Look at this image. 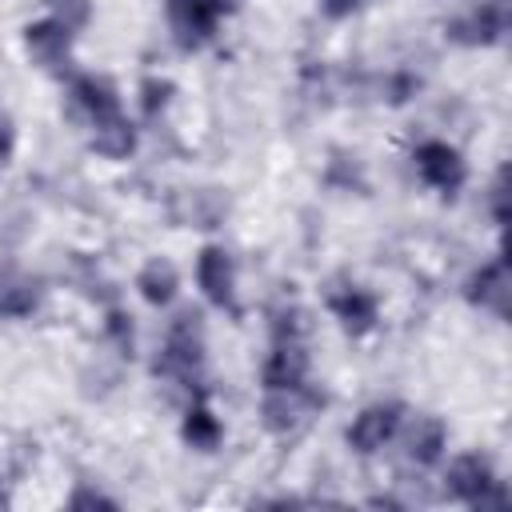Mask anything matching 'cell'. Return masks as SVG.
Listing matches in <instances>:
<instances>
[{"label": "cell", "instance_id": "obj_1", "mask_svg": "<svg viewBox=\"0 0 512 512\" xmlns=\"http://www.w3.org/2000/svg\"><path fill=\"white\" fill-rule=\"evenodd\" d=\"M200 368H204V324L196 312H180L164 332L156 372H164L172 380H196Z\"/></svg>", "mask_w": 512, "mask_h": 512}, {"label": "cell", "instance_id": "obj_2", "mask_svg": "<svg viewBox=\"0 0 512 512\" xmlns=\"http://www.w3.org/2000/svg\"><path fill=\"white\" fill-rule=\"evenodd\" d=\"M220 16H224V0H164L168 32L184 52L208 44L220 28Z\"/></svg>", "mask_w": 512, "mask_h": 512}, {"label": "cell", "instance_id": "obj_3", "mask_svg": "<svg viewBox=\"0 0 512 512\" xmlns=\"http://www.w3.org/2000/svg\"><path fill=\"white\" fill-rule=\"evenodd\" d=\"M320 404L324 400L308 384H296V388H264L260 416H264V428L272 436H292V432H300L316 416Z\"/></svg>", "mask_w": 512, "mask_h": 512}, {"label": "cell", "instance_id": "obj_4", "mask_svg": "<svg viewBox=\"0 0 512 512\" xmlns=\"http://www.w3.org/2000/svg\"><path fill=\"white\" fill-rule=\"evenodd\" d=\"M400 428H404V404H396V400H376V404H368V408H360V412L352 416L344 440H348L352 452L372 456V452H380L384 444H392V440L400 436Z\"/></svg>", "mask_w": 512, "mask_h": 512}, {"label": "cell", "instance_id": "obj_5", "mask_svg": "<svg viewBox=\"0 0 512 512\" xmlns=\"http://www.w3.org/2000/svg\"><path fill=\"white\" fill-rule=\"evenodd\" d=\"M412 168H416V176H420L428 188H436V192H444V196L460 192L464 180H468V160H464V152H460L456 144H448V140H424V144H416Z\"/></svg>", "mask_w": 512, "mask_h": 512}, {"label": "cell", "instance_id": "obj_6", "mask_svg": "<svg viewBox=\"0 0 512 512\" xmlns=\"http://www.w3.org/2000/svg\"><path fill=\"white\" fill-rule=\"evenodd\" d=\"M196 288L212 308H236V260L224 244H204L196 252Z\"/></svg>", "mask_w": 512, "mask_h": 512}, {"label": "cell", "instance_id": "obj_7", "mask_svg": "<svg viewBox=\"0 0 512 512\" xmlns=\"http://www.w3.org/2000/svg\"><path fill=\"white\" fill-rule=\"evenodd\" d=\"M68 100H72V108L84 116L88 128H96V124H104V120H112V116L124 112V104H120V88H116L108 76H96V72H80V76H72V84H68Z\"/></svg>", "mask_w": 512, "mask_h": 512}, {"label": "cell", "instance_id": "obj_8", "mask_svg": "<svg viewBox=\"0 0 512 512\" xmlns=\"http://www.w3.org/2000/svg\"><path fill=\"white\" fill-rule=\"evenodd\" d=\"M72 40H76V28H68L56 16L24 24V52H28V60H36L48 72L72 60Z\"/></svg>", "mask_w": 512, "mask_h": 512}, {"label": "cell", "instance_id": "obj_9", "mask_svg": "<svg viewBox=\"0 0 512 512\" xmlns=\"http://www.w3.org/2000/svg\"><path fill=\"white\" fill-rule=\"evenodd\" d=\"M308 348H304V336H276L272 340V352L264 356V368H260V384L264 388H296V384H308Z\"/></svg>", "mask_w": 512, "mask_h": 512}, {"label": "cell", "instance_id": "obj_10", "mask_svg": "<svg viewBox=\"0 0 512 512\" xmlns=\"http://www.w3.org/2000/svg\"><path fill=\"white\" fill-rule=\"evenodd\" d=\"M492 484H496V468H492V460H488L484 452H460V456H452L448 468H444V488H448V496L460 500V504H472V508H476V500H480Z\"/></svg>", "mask_w": 512, "mask_h": 512}, {"label": "cell", "instance_id": "obj_11", "mask_svg": "<svg viewBox=\"0 0 512 512\" xmlns=\"http://www.w3.org/2000/svg\"><path fill=\"white\" fill-rule=\"evenodd\" d=\"M328 312L336 316V324L348 336H368L380 320V300L360 284H344V288L328 292Z\"/></svg>", "mask_w": 512, "mask_h": 512}, {"label": "cell", "instance_id": "obj_12", "mask_svg": "<svg viewBox=\"0 0 512 512\" xmlns=\"http://www.w3.org/2000/svg\"><path fill=\"white\" fill-rule=\"evenodd\" d=\"M464 296L480 308V312H492L496 320L508 316V296H512V276H508V264L496 256L488 264H480L472 276H468V288Z\"/></svg>", "mask_w": 512, "mask_h": 512}, {"label": "cell", "instance_id": "obj_13", "mask_svg": "<svg viewBox=\"0 0 512 512\" xmlns=\"http://www.w3.org/2000/svg\"><path fill=\"white\" fill-rule=\"evenodd\" d=\"M448 36L456 44H468V48H484V44H496L504 36V8L496 0H484L476 8H468L460 20L448 24Z\"/></svg>", "mask_w": 512, "mask_h": 512}, {"label": "cell", "instance_id": "obj_14", "mask_svg": "<svg viewBox=\"0 0 512 512\" xmlns=\"http://www.w3.org/2000/svg\"><path fill=\"white\" fill-rule=\"evenodd\" d=\"M136 292L144 304L152 308H168L176 296H180V272L168 256H148L136 272Z\"/></svg>", "mask_w": 512, "mask_h": 512}, {"label": "cell", "instance_id": "obj_15", "mask_svg": "<svg viewBox=\"0 0 512 512\" xmlns=\"http://www.w3.org/2000/svg\"><path fill=\"white\" fill-rule=\"evenodd\" d=\"M404 452H408V460H416L424 468L436 464L448 452V428H444V420L440 416H412V424L404 432Z\"/></svg>", "mask_w": 512, "mask_h": 512}, {"label": "cell", "instance_id": "obj_16", "mask_svg": "<svg viewBox=\"0 0 512 512\" xmlns=\"http://www.w3.org/2000/svg\"><path fill=\"white\" fill-rule=\"evenodd\" d=\"M180 440L196 452H216L224 444V420L212 412L208 400H192L180 420Z\"/></svg>", "mask_w": 512, "mask_h": 512}, {"label": "cell", "instance_id": "obj_17", "mask_svg": "<svg viewBox=\"0 0 512 512\" xmlns=\"http://www.w3.org/2000/svg\"><path fill=\"white\" fill-rule=\"evenodd\" d=\"M88 132H92V148L104 160H128L132 148H136V124L124 112L112 116V120H104V124H96V128H88Z\"/></svg>", "mask_w": 512, "mask_h": 512}, {"label": "cell", "instance_id": "obj_18", "mask_svg": "<svg viewBox=\"0 0 512 512\" xmlns=\"http://www.w3.org/2000/svg\"><path fill=\"white\" fill-rule=\"evenodd\" d=\"M44 4H48V12H52L56 20H64L68 28H84L88 16H92V0H44Z\"/></svg>", "mask_w": 512, "mask_h": 512}, {"label": "cell", "instance_id": "obj_19", "mask_svg": "<svg viewBox=\"0 0 512 512\" xmlns=\"http://www.w3.org/2000/svg\"><path fill=\"white\" fill-rule=\"evenodd\" d=\"M140 96H144V100H140V108H144V116L152 120L156 112H164V104H168V96H172V84L152 76V80H144V84H140Z\"/></svg>", "mask_w": 512, "mask_h": 512}, {"label": "cell", "instance_id": "obj_20", "mask_svg": "<svg viewBox=\"0 0 512 512\" xmlns=\"http://www.w3.org/2000/svg\"><path fill=\"white\" fill-rule=\"evenodd\" d=\"M104 328H108V336H112L120 348H132V316H124L120 308H112Z\"/></svg>", "mask_w": 512, "mask_h": 512}, {"label": "cell", "instance_id": "obj_21", "mask_svg": "<svg viewBox=\"0 0 512 512\" xmlns=\"http://www.w3.org/2000/svg\"><path fill=\"white\" fill-rule=\"evenodd\" d=\"M16 152V120L0 108V164H8Z\"/></svg>", "mask_w": 512, "mask_h": 512}, {"label": "cell", "instance_id": "obj_22", "mask_svg": "<svg viewBox=\"0 0 512 512\" xmlns=\"http://www.w3.org/2000/svg\"><path fill=\"white\" fill-rule=\"evenodd\" d=\"M360 4H364V0H320V12H324L328 20H348L352 12H360Z\"/></svg>", "mask_w": 512, "mask_h": 512}, {"label": "cell", "instance_id": "obj_23", "mask_svg": "<svg viewBox=\"0 0 512 512\" xmlns=\"http://www.w3.org/2000/svg\"><path fill=\"white\" fill-rule=\"evenodd\" d=\"M72 508H92V504H104V508H116V500L112 496H104V492H92V488H80V492H72V500H68Z\"/></svg>", "mask_w": 512, "mask_h": 512}, {"label": "cell", "instance_id": "obj_24", "mask_svg": "<svg viewBox=\"0 0 512 512\" xmlns=\"http://www.w3.org/2000/svg\"><path fill=\"white\" fill-rule=\"evenodd\" d=\"M504 196H508V188H504V172H500V176H496V184H492V216H496V224H504V220H508Z\"/></svg>", "mask_w": 512, "mask_h": 512}]
</instances>
